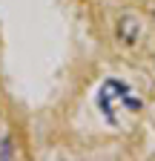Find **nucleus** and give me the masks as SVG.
Segmentation results:
<instances>
[{
	"label": "nucleus",
	"mask_w": 155,
	"mask_h": 161,
	"mask_svg": "<svg viewBox=\"0 0 155 161\" xmlns=\"http://www.w3.org/2000/svg\"><path fill=\"white\" fill-rule=\"evenodd\" d=\"M12 153H14V147H12V138L0 132V158H9Z\"/></svg>",
	"instance_id": "obj_2"
},
{
	"label": "nucleus",
	"mask_w": 155,
	"mask_h": 161,
	"mask_svg": "<svg viewBox=\"0 0 155 161\" xmlns=\"http://www.w3.org/2000/svg\"><path fill=\"white\" fill-rule=\"evenodd\" d=\"M98 109L104 112V118L109 121V124L121 127L126 115H132V112L141 109V98L135 95L124 80L109 78V80H104L101 89H98Z\"/></svg>",
	"instance_id": "obj_1"
}]
</instances>
